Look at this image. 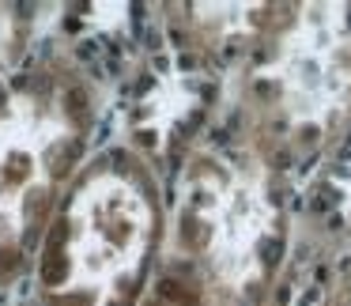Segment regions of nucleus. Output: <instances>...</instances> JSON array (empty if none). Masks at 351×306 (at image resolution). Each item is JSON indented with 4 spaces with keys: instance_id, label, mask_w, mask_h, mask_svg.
Wrapping results in <instances>:
<instances>
[{
    "instance_id": "1",
    "label": "nucleus",
    "mask_w": 351,
    "mask_h": 306,
    "mask_svg": "<svg viewBox=\"0 0 351 306\" xmlns=\"http://www.w3.org/2000/svg\"><path fill=\"white\" fill-rule=\"evenodd\" d=\"M170 208L144 148L106 140L72 178L31 265L34 306H147Z\"/></svg>"
},
{
    "instance_id": "2",
    "label": "nucleus",
    "mask_w": 351,
    "mask_h": 306,
    "mask_svg": "<svg viewBox=\"0 0 351 306\" xmlns=\"http://www.w3.org/2000/svg\"><path fill=\"white\" fill-rule=\"evenodd\" d=\"M106 91L61 42L34 46L0 80V303L31 276L72 178L99 148Z\"/></svg>"
},
{
    "instance_id": "3",
    "label": "nucleus",
    "mask_w": 351,
    "mask_h": 306,
    "mask_svg": "<svg viewBox=\"0 0 351 306\" xmlns=\"http://www.w3.org/2000/svg\"><path fill=\"white\" fill-rule=\"evenodd\" d=\"M250 148L276 174L280 159L325 152L351 121V4H291L257 42L242 87Z\"/></svg>"
},
{
    "instance_id": "4",
    "label": "nucleus",
    "mask_w": 351,
    "mask_h": 306,
    "mask_svg": "<svg viewBox=\"0 0 351 306\" xmlns=\"http://www.w3.org/2000/svg\"><path fill=\"white\" fill-rule=\"evenodd\" d=\"M280 223L272 170L250 148H204L182 170L167 261L204 287L212 306L250 295L268 268Z\"/></svg>"
},
{
    "instance_id": "5",
    "label": "nucleus",
    "mask_w": 351,
    "mask_h": 306,
    "mask_svg": "<svg viewBox=\"0 0 351 306\" xmlns=\"http://www.w3.org/2000/svg\"><path fill=\"white\" fill-rule=\"evenodd\" d=\"M38 8L34 4H0V80L12 76L38 46Z\"/></svg>"
},
{
    "instance_id": "6",
    "label": "nucleus",
    "mask_w": 351,
    "mask_h": 306,
    "mask_svg": "<svg viewBox=\"0 0 351 306\" xmlns=\"http://www.w3.org/2000/svg\"><path fill=\"white\" fill-rule=\"evenodd\" d=\"M147 306H212V298L204 295L197 280L185 272L182 265L174 261H162V272H159V283H155Z\"/></svg>"
},
{
    "instance_id": "7",
    "label": "nucleus",
    "mask_w": 351,
    "mask_h": 306,
    "mask_svg": "<svg viewBox=\"0 0 351 306\" xmlns=\"http://www.w3.org/2000/svg\"><path fill=\"white\" fill-rule=\"evenodd\" d=\"M328 306H351V265L340 272V280H336V291H332V303Z\"/></svg>"
},
{
    "instance_id": "8",
    "label": "nucleus",
    "mask_w": 351,
    "mask_h": 306,
    "mask_svg": "<svg viewBox=\"0 0 351 306\" xmlns=\"http://www.w3.org/2000/svg\"><path fill=\"white\" fill-rule=\"evenodd\" d=\"M16 306H34V303H31V298H23V303H16Z\"/></svg>"
}]
</instances>
